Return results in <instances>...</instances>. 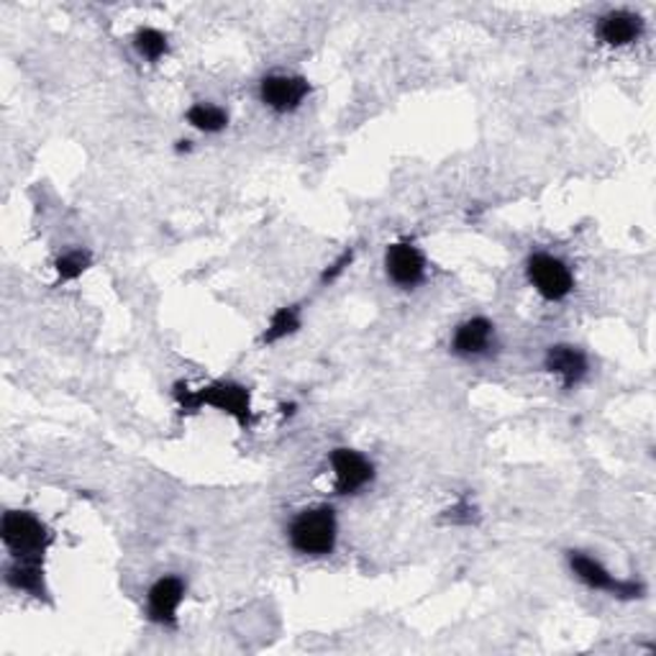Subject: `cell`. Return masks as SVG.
Segmentation results:
<instances>
[{"mask_svg":"<svg viewBox=\"0 0 656 656\" xmlns=\"http://www.w3.org/2000/svg\"><path fill=\"white\" fill-rule=\"evenodd\" d=\"M175 401L180 405L182 413H195L203 405H211L226 416H231L241 429H249L254 420L252 411V395L247 388H241L237 382H213L205 384L201 390H190L185 382L175 384Z\"/></svg>","mask_w":656,"mask_h":656,"instance_id":"cell-1","label":"cell"},{"mask_svg":"<svg viewBox=\"0 0 656 656\" xmlns=\"http://www.w3.org/2000/svg\"><path fill=\"white\" fill-rule=\"evenodd\" d=\"M290 546L305 556H328L337 548L339 523L331 505L305 508L290 523Z\"/></svg>","mask_w":656,"mask_h":656,"instance_id":"cell-2","label":"cell"},{"mask_svg":"<svg viewBox=\"0 0 656 656\" xmlns=\"http://www.w3.org/2000/svg\"><path fill=\"white\" fill-rule=\"evenodd\" d=\"M0 539L13 559H41L52 544V533L28 510H9L0 520Z\"/></svg>","mask_w":656,"mask_h":656,"instance_id":"cell-3","label":"cell"},{"mask_svg":"<svg viewBox=\"0 0 656 656\" xmlns=\"http://www.w3.org/2000/svg\"><path fill=\"white\" fill-rule=\"evenodd\" d=\"M526 275H529L533 290H537L544 301L559 303L575 290V277L559 256L544 252L531 254L529 262H526Z\"/></svg>","mask_w":656,"mask_h":656,"instance_id":"cell-4","label":"cell"},{"mask_svg":"<svg viewBox=\"0 0 656 656\" xmlns=\"http://www.w3.org/2000/svg\"><path fill=\"white\" fill-rule=\"evenodd\" d=\"M331 469L337 477V495H356L375 482V465L365 454L354 452V449H333L331 452Z\"/></svg>","mask_w":656,"mask_h":656,"instance_id":"cell-5","label":"cell"},{"mask_svg":"<svg viewBox=\"0 0 656 656\" xmlns=\"http://www.w3.org/2000/svg\"><path fill=\"white\" fill-rule=\"evenodd\" d=\"M384 269L398 288L413 290L426 280V256L411 241H395L384 252Z\"/></svg>","mask_w":656,"mask_h":656,"instance_id":"cell-6","label":"cell"},{"mask_svg":"<svg viewBox=\"0 0 656 656\" xmlns=\"http://www.w3.org/2000/svg\"><path fill=\"white\" fill-rule=\"evenodd\" d=\"M569 567H572L575 577L580 582L588 584L593 590H603V593H616L618 597H639L644 593V588L636 582H623L616 580L608 569H605L601 562L593 559V556L582 554V552H569Z\"/></svg>","mask_w":656,"mask_h":656,"instance_id":"cell-7","label":"cell"},{"mask_svg":"<svg viewBox=\"0 0 656 656\" xmlns=\"http://www.w3.org/2000/svg\"><path fill=\"white\" fill-rule=\"evenodd\" d=\"M311 96V83L301 75H267L260 83V98L275 113H290L301 109Z\"/></svg>","mask_w":656,"mask_h":656,"instance_id":"cell-8","label":"cell"},{"mask_svg":"<svg viewBox=\"0 0 656 656\" xmlns=\"http://www.w3.org/2000/svg\"><path fill=\"white\" fill-rule=\"evenodd\" d=\"M185 582L180 577L169 575V577H160L152 588H149L147 595V613L152 623L160 626H175L177 623V610L185 601Z\"/></svg>","mask_w":656,"mask_h":656,"instance_id":"cell-9","label":"cell"},{"mask_svg":"<svg viewBox=\"0 0 656 656\" xmlns=\"http://www.w3.org/2000/svg\"><path fill=\"white\" fill-rule=\"evenodd\" d=\"M492 344H495V326L482 316L469 318L465 324L456 326L452 337V352L456 356H465V359L488 354Z\"/></svg>","mask_w":656,"mask_h":656,"instance_id":"cell-10","label":"cell"},{"mask_svg":"<svg viewBox=\"0 0 656 656\" xmlns=\"http://www.w3.org/2000/svg\"><path fill=\"white\" fill-rule=\"evenodd\" d=\"M544 367L552 375L559 377L562 384H565V390L577 388L590 369L588 356H584L580 349L567 346V344H556L548 349L544 356Z\"/></svg>","mask_w":656,"mask_h":656,"instance_id":"cell-11","label":"cell"},{"mask_svg":"<svg viewBox=\"0 0 656 656\" xmlns=\"http://www.w3.org/2000/svg\"><path fill=\"white\" fill-rule=\"evenodd\" d=\"M644 34V21L631 11H610L597 24V37L608 47H629Z\"/></svg>","mask_w":656,"mask_h":656,"instance_id":"cell-12","label":"cell"},{"mask_svg":"<svg viewBox=\"0 0 656 656\" xmlns=\"http://www.w3.org/2000/svg\"><path fill=\"white\" fill-rule=\"evenodd\" d=\"M5 582L13 590H18V593L34 597L47 595L45 565H41V559H13V565L5 569Z\"/></svg>","mask_w":656,"mask_h":656,"instance_id":"cell-13","label":"cell"},{"mask_svg":"<svg viewBox=\"0 0 656 656\" xmlns=\"http://www.w3.org/2000/svg\"><path fill=\"white\" fill-rule=\"evenodd\" d=\"M185 118H188V124L192 128H198V131L203 134H218L228 126V113L211 103L190 105L188 113H185Z\"/></svg>","mask_w":656,"mask_h":656,"instance_id":"cell-14","label":"cell"},{"mask_svg":"<svg viewBox=\"0 0 656 656\" xmlns=\"http://www.w3.org/2000/svg\"><path fill=\"white\" fill-rule=\"evenodd\" d=\"M298 328H301V308H298V305H285V308H280L269 318V326L262 341H265V344H277V341L295 333Z\"/></svg>","mask_w":656,"mask_h":656,"instance_id":"cell-15","label":"cell"},{"mask_svg":"<svg viewBox=\"0 0 656 656\" xmlns=\"http://www.w3.org/2000/svg\"><path fill=\"white\" fill-rule=\"evenodd\" d=\"M134 47H137V52L152 64L160 62L162 56H167L169 52L167 37H164L160 28H152V26L139 28V31L134 34Z\"/></svg>","mask_w":656,"mask_h":656,"instance_id":"cell-16","label":"cell"},{"mask_svg":"<svg viewBox=\"0 0 656 656\" xmlns=\"http://www.w3.org/2000/svg\"><path fill=\"white\" fill-rule=\"evenodd\" d=\"M92 265V256L85 249H73V252H64L60 260H56V280L60 282H70L77 280L83 273H88V267Z\"/></svg>","mask_w":656,"mask_h":656,"instance_id":"cell-17","label":"cell"},{"mask_svg":"<svg viewBox=\"0 0 656 656\" xmlns=\"http://www.w3.org/2000/svg\"><path fill=\"white\" fill-rule=\"evenodd\" d=\"M352 260H354V252H344V254L339 256L337 262H333L331 269H326V273H324V277H320V280H324V282H333L341 273H344V269H346L349 265H352Z\"/></svg>","mask_w":656,"mask_h":656,"instance_id":"cell-18","label":"cell"}]
</instances>
